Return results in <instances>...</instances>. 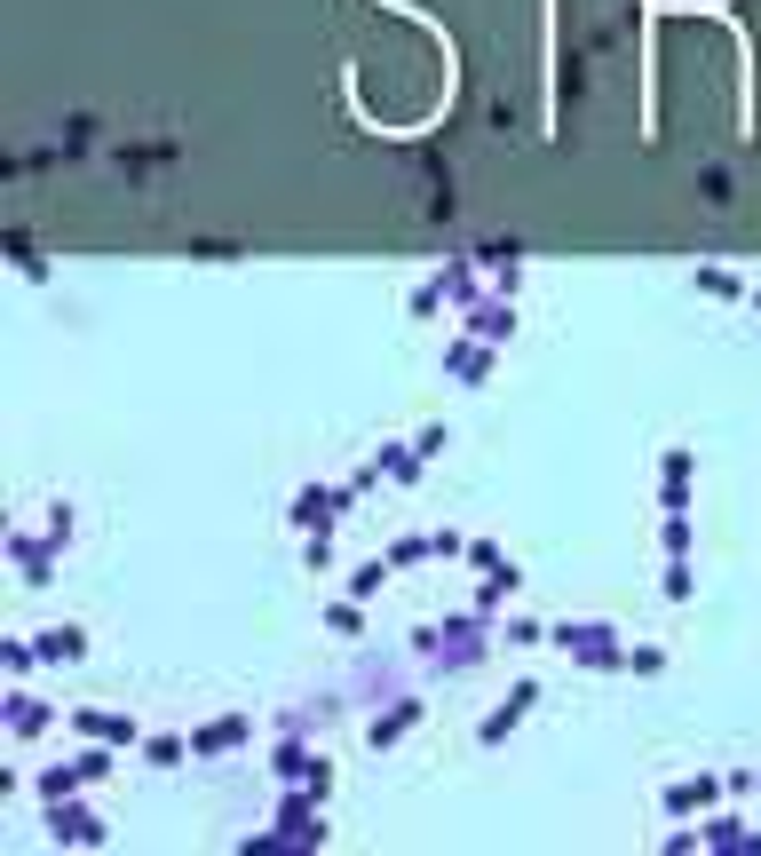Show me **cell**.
I'll return each mask as SVG.
<instances>
[{
	"label": "cell",
	"mask_w": 761,
	"mask_h": 856,
	"mask_svg": "<svg viewBox=\"0 0 761 856\" xmlns=\"http://www.w3.org/2000/svg\"><path fill=\"white\" fill-rule=\"evenodd\" d=\"M706 801H714L706 777H698V785H674V793H666V817H690V809H706Z\"/></svg>",
	"instance_id": "277c9868"
},
{
	"label": "cell",
	"mask_w": 761,
	"mask_h": 856,
	"mask_svg": "<svg viewBox=\"0 0 761 856\" xmlns=\"http://www.w3.org/2000/svg\"><path fill=\"white\" fill-rule=\"evenodd\" d=\"M80 730H96L104 746H135V730H127L119 714H80Z\"/></svg>",
	"instance_id": "5b68a950"
},
{
	"label": "cell",
	"mask_w": 761,
	"mask_h": 856,
	"mask_svg": "<svg viewBox=\"0 0 761 856\" xmlns=\"http://www.w3.org/2000/svg\"><path fill=\"white\" fill-rule=\"evenodd\" d=\"M413 722H421V698H405L397 714H381V722H373V746H389V738H405Z\"/></svg>",
	"instance_id": "3957f363"
},
{
	"label": "cell",
	"mask_w": 761,
	"mask_h": 856,
	"mask_svg": "<svg viewBox=\"0 0 761 856\" xmlns=\"http://www.w3.org/2000/svg\"><path fill=\"white\" fill-rule=\"evenodd\" d=\"M246 738V722H215V730H199V753H222V746H238Z\"/></svg>",
	"instance_id": "52a82bcc"
},
{
	"label": "cell",
	"mask_w": 761,
	"mask_h": 856,
	"mask_svg": "<svg viewBox=\"0 0 761 856\" xmlns=\"http://www.w3.org/2000/svg\"><path fill=\"white\" fill-rule=\"evenodd\" d=\"M48 825H56V841H88V849H96V841H104V825H96V817H88V809H56V817H48Z\"/></svg>",
	"instance_id": "7a4b0ae2"
},
{
	"label": "cell",
	"mask_w": 761,
	"mask_h": 856,
	"mask_svg": "<svg viewBox=\"0 0 761 856\" xmlns=\"http://www.w3.org/2000/svg\"><path fill=\"white\" fill-rule=\"evenodd\" d=\"M88 650V635L80 627H56V635H40V658H80Z\"/></svg>",
	"instance_id": "8992f818"
},
{
	"label": "cell",
	"mask_w": 761,
	"mask_h": 856,
	"mask_svg": "<svg viewBox=\"0 0 761 856\" xmlns=\"http://www.w3.org/2000/svg\"><path fill=\"white\" fill-rule=\"evenodd\" d=\"M532 698H540V682H516V690H508V706H500V714H484V730H476V738H484V746H500V738L532 714Z\"/></svg>",
	"instance_id": "6da1fadb"
}]
</instances>
